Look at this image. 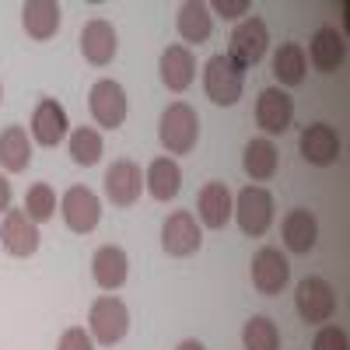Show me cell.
I'll use <instances>...</instances> for the list:
<instances>
[{
	"mask_svg": "<svg viewBox=\"0 0 350 350\" xmlns=\"http://www.w3.org/2000/svg\"><path fill=\"white\" fill-rule=\"evenodd\" d=\"M158 137H161V148L168 154H189L200 140V116L193 105L186 102H172L161 120H158Z\"/></svg>",
	"mask_w": 350,
	"mask_h": 350,
	"instance_id": "cell-1",
	"label": "cell"
},
{
	"mask_svg": "<svg viewBox=\"0 0 350 350\" xmlns=\"http://www.w3.org/2000/svg\"><path fill=\"white\" fill-rule=\"evenodd\" d=\"M203 88H207V98L214 105H235L242 98V88H245V70L231 60L228 53H217L207 60L203 67Z\"/></svg>",
	"mask_w": 350,
	"mask_h": 350,
	"instance_id": "cell-2",
	"label": "cell"
},
{
	"mask_svg": "<svg viewBox=\"0 0 350 350\" xmlns=\"http://www.w3.org/2000/svg\"><path fill=\"white\" fill-rule=\"evenodd\" d=\"M295 308L301 315V323H308V326L329 323L333 312H336V291H333V284L323 280V277H305L298 284V291H295Z\"/></svg>",
	"mask_w": 350,
	"mask_h": 350,
	"instance_id": "cell-3",
	"label": "cell"
},
{
	"mask_svg": "<svg viewBox=\"0 0 350 350\" xmlns=\"http://www.w3.org/2000/svg\"><path fill=\"white\" fill-rule=\"evenodd\" d=\"M88 326H92V340L102 343V347H112V343H120L130 329V308L120 301V298H98L92 305V312H88Z\"/></svg>",
	"mask_w": 350,
	"mask_h": 350,
	"instance_id": "cell-4",
	"label": "cell"
},
{
	"mask_svg": "<svg viewBox=\"0 0 350 350\" xmlns=\"http://www.w3.org/2000/svg\"><path fill=\"white\" fill-rule=\"evenodd\" d=\"M235 217H239V228L245 231L249 239L267 235L270 224H273V196H270V189L245 186L235 196Z\"/></svg>",
	"mask_w": 350,
	"mask_h": 350,
	"instance_id": "cell-5",
	"label": "cell"
},
{
	"mask_svg": "<svg viewBox=\"0 0 350 350\" xmlns=\"http://www.w3.org/2000/svg\"><path fill=\"white\" fill-rule=\"evenodd\" d=\"M267 49H270V28H267V21H262V18L252 14V18H245L235 28V32H231L228 56L245 70V67H256L262 56H267Z\"/></svg>",
	"mask_w": 350,
	"mask_h": 350,
	"instance_id": "cell-6",
	"label": "cell"
},
{
	"mask_svg": "<svg viewBox=\"0 0 350 350\" xmlns=\"http://www.w3.org/2000/svg\"><path fill=\"white\" fill-rule=\"evenodd\" d=\"M60 214H64V221L74 235H88V231H95L98 221H102V200L88 186H70L60 200Z\"/></svg>",
	"mask_w": 350,
	"mask_h": 350,
	"instance_id": "cell-7",
	"label": "cell"
},
{
	"mask_svg": "<svg viewBox=\"0 0 350 350\" xmlns=\"http://www.w3.org/2000/svg\"><path fill=\"white\" fill-rule=\"evenodd\" d=\"M88 109H92L95 116V123L105 126V130H120L126 123V92H123V84L120 81H98L92 88V95H88Z\"/></svg>",
	"mask_w": 350,
	"mask_h": 350,
	"instance_id": "cell-8",
	"label": "cell"
},
{
	"mask_svg": "<svg viewBox=\"0 0 350 350\" xmlns=\"http://www.w3.org/2000/svg\"><path fill=\"white\" fill-rule=\"evenodd\" d=\"M144 193V172L137 161L120 158L112 161L105 172V196L112 200V207H133Z\"/></svg>",
	"mask_w": 350,
	"mask_h": 350,
	"instance_id": "cell-9",
	"label": "cell"
},
{
	"mask_svg": "<svg viewBox=\"0 0 350 350\" xmlns=\"http://www.w3.org/2000/svg\"><path fill=\"white\" fill-rule=\"evenodd\" d=\"M291 280V267H287V256L273 245H262L256 256H252V284L259 295H280Z\"/></svg>",
	"mask_w": 350,
	"mask_h": 350,
	"instance_id": "cell-10",
	"label": "cell"
},
{
	"mask_svg": "<svg viewBox=\"0 0 350 350\" xmlns=\"http://www.w3.org/2000/svg\"><path fill=\"white\" fill-rule=\"evenodd\" d=\"M161 245H165V252L175 256V259L193 256V252L203 245V231H200L196 217H193L189 211H175V214L165 221V228H161Z\"/></svg>",
	"mask_w": 350,
	"mask_h": 350,
	"instance_id": "cell-11",
	"label": "cell"
},
{
	"mask_svg": "<svg viewBox=\"0 0 350 350\" xmlns=\"http://www.w3.org/2000/svg\"><path fill=\"white\" fill-rule=\"evenodd\" d=\"M295 120V102L284 88H262L259 98H256V123L262 133H284Z\"/></svg>",
	"mask_w": 350,
	"mask_h": 350,
	"instance_id": "cell-12",
	"label": "cell"
},
{
	"mask_svg": "<svg viewBox=\"0 0 350 350\" xmlns=\"http://www.w3.org/2000/svg\"><path fill=\"white\" fill-rule=\"evenodd\" d=\"M39 224L36 221H28L25 211H8L4 214V224H0V245H4L8 256H32L39 249Z\"/></svg>",
	"mask_w": 350,
	"mask_h": 350,
	"instance_id": "cell-13",
	"label": "cell"
},
{
	"mask_svg": "<svg viewBox=\"0 0 350 350\" xmlns=\"http://www.w3.org/2000/svg\"><path fill=\"white\" fill-rule=\"evenodd\" d=\"M298 151L308 165H319L326 168L340 158V137L329 123H312L301 130V140H298Z\"/></svg>",
	"mask_w": 350,
	"mask_h": 350,
	"instance_id": "cell-14",
	"label": "cell"
},
{
	"mask_svg": "<svg viewBox=\"0 0 350 350\" xmlns=\"http://www.w3.org/2000/svg\"><path fill=\"white\" fill-rule=\"evenodd\" d=\"M116 49H120V39H116V28L105 18H92L81 28V53L88 64H95V67L112 64Z\"/></svg>",
	"mask_w": 350,
	"mask_h": 350,
	"instance_id": "cell-15",
	"label": "cell"
},
{
	"mask_svg": "<svg viewBox=\"0 0 350 350\" xmlns=\"http://www.w3.org/2000/svg\"><path fill=\"white\" fill-rule=\"evenodd\" d=\"M67 109L56 102V98H42L32 112V137L36 144H42V148H56L64 137H67Z\"/></svg>",
	"mask_w": 350,
	"mask_h": 350,
	"instance_id": "cell-16",
	"label": "cell"
},
{
	"mask_svg": "<svg viewBox=\"0 0 350 350\" xmlns=\"http://www.w3.org/2000/svg\"><path fill=\"white\" fill-rule=\"evenodd\" d=\"M60 18L64 11L56 0H28L21 8V25H25L28 39H36V42H46L60 32Z\"/></svg>",
	"mask_w": 350,
	"mask_h": 350,
	"instance_id": "cell-17",
	"label": "cell"
},
{
	"mask_svg": "<svg viewBox=\"0 0 350 350\" xmlns=\"http://www.w3.org/2000/svg\"><path fill=\"white\" fill-rule=\"evenodd\" d=\"M92 273L102 291H120L130 277V256L120 245H102L92 259Z\"/></svg>",
	"mask_w": 350,
	"mask_h": 350,
	"instance_id": "cell-18",
	"label": "cell"
},
{
	"mask_svg": "<svg viewBox=\"0 0 350 350\" xmlns=\"http://www.w3.org/2000/svg\"><path fill=\"white\" fill-rule=\"evenodd\" d=\"M308 56H312V67H315V70L333 74V70H340L343 60H347V42H343V36L336 32L333 25H323V28L312 36Z\"/></svg>",
	"mask_w": 350,
	"mask_h": 350,
	"instance_id": "cell-19",
	"label": "cell"
},
{
	"mask_svg": "<svg viewBox=\"0 0 350 350\" xmlns=\"http://www.w3.org/2000/svg\"><path fill=\"white\" fill-rule=\"evenodd\" d=\"M158 70H161V81H165L168 92H186L196 77V60H193L189 46H168L161 53Z\"/></svg>",
	"mask_w": 350,
	"mask_h": 350,
	"instance_id": "cell-20",
	"label": "cell"
},
{
	"mask_svg": "<svg viewBox=\"0 0 350 350\" xmlns=\"http://www.w3.org/2000/svg\"><path fill=\"white\" fill-rule=\"evenodd\" d=\"M144 189H148L154 200H161V203L175 200L179 189H183V168H179V161L154 158L148 165V172H144Z\"/></svg>",
	"mask_w": 350,
	"mask_h": 350,
	"instance_id": "cell-21",
	"label": "cell"
},
{
	"mask_svg": "<svg viewBox=\"0 0 350 350\" xmlns=\"http://www.w3.org/2000/svg\"><path fill=\"white\" fill-rule=\"evenodd\" d=\"M280 235H284V245H287L291 252L305 256V252H312L315 242H319V221H315L312 211H301V207H298V211H291V214L284 217Z\"/></svg>",
	"mask_w": 350,
	"mask_h": 350,
	"instance_id": "cell-22",
	"label": "cell"
},
{
	"mask_svg": "<svg viewBox=\"0 0 350 350\" xmlns=\"http://www.w3.org/2000/svg\"><path fill=\"white\" fill-rule=\"evenodd\" d=\"M196 211H200V221L207 228H224L231 221V214H235V200H231L224 183H207L200 189Z\"/></svg>",
	"mask_w": 350,
	"mask_h": 350,
	"instance_id": "cell-23",
	"label": "cell"
},
{
	"mask_svg": "<svg viewBox=\"0 0 350 350\" xmlns=\"http://www.w3.org/2000/svg\"><path fill=\"white\" fill-rule=\"evenodd\" d=\"M179 36L189 42V46H200L207 42L211 32H214V14H211V4H203V0H189V4L179 8Z\"/></svg>",
	"mask_w": 350,
	"mask_h": 350,
	"instance_id": "cell-24",
	"label": "cell"
},
{
	"mask_svg": "<svg viewBox=\"0 0 350 350\" xmlns=\"http://www.w3.org/2000/svg\"><path fill=\"white\" fill-rule=\"evenodd\" d=\"M0 165L4 172H25L32 165V140H28L25 126H8L0 133Z\"/></svg>",
	"mask_w": 350,
	"mask_h": 350,
	"instance_id": "cell-25",
	"label": "cell"
},
{
	"mask_svg": "<svg viewBox=\"0 0 350 350\" xmlns=\"http://www.w3.org/2000/svg\"><path fill=\"white\" fill-rule=\"evenodd\" d=\"M242 165H245V172H249V179H256V183L273 179V175H277V148H273V140H270V137L249 140Z\"/></svg>",
	"mask_w": 350,
	"mask_h": 350,
	"instance_id": "cell-26",
	"label": "cell"
},
{
	"mask_svg": "<svg viewBox=\"0 0 350 350\" xmlns=\"http://www.w3.org/2000/svg\"><path fill=\"white\" fill-rule=\"evenodd\" d=\"M305 70H308V60H305V49L298 42H284L273 56V77L284 84V88H298L305 81Z\"/></svg>",
	"mask_w": 350,
	"mask_h": 350,
	"instance_id": "cell-27",
	"label": "cell"
},
{
	"mask_svg": "<svg viewBox=\"0 0 350 350\" xmlns=\"http://www.w3.org/2000/svg\"><path fill=\"white\" fill-rule=\"evenodd\" d=\"M242 343H245V350H280V329L273 319L252 315L242 326Z\"/></svg>",
	"mask_w": 350,
	"mask_h": 350,
	"instance_id": "cell-28",
	"label": "cell"
},
{
	"mask_svg": "<svg viewBox=\"0 0 350 350\" xmlns=\"http://www.w3.org/2000/svg\"><path fill=\"white\" fill-rule=\"evenodd\" d=\"M102 151H105L102 148V133L95 126H77L70 133V158H74V165L92 168V165H98Z\"/></svg>",
	"mask_w": 350,
	"mask_h": 350,
	"instance_id": "cell-29",
	"label": "cell"
},
{
	"mask_svg": "<svg viewBox=\"0 0 350 350\" xmlns=\"http://www.w3.org/2000/svg\"><path fill=\"white\" fill-rule=\"evenodd\" d=\"M25 214H28V221H36V224H42V221H49L56 214V193H53L49 183H36L32 189L25 193Z\"/></svg>",
	"mask_w": 350,
	"mask_h": 350,
	"instance_id": "cell-30",
	"label": "cell"
},
{
	"mask_svg": "<svg viewBox=\"0 0 350 350\" xmlns=\"http://www.w3.org/2000/svg\"><path fill=\"white\" fill-rule=\"evenodd\" d=\"M312 350H350V343H347V333L340 326H323L312 340Z\"/></svg>",
	"mask_w": 350,
	"mask_h": 350,
	"instance_id": "cell-31",
	"label": "cell"
},
{
	"mask_svg": "<svg viewBox=\"0 0 350 350\" xmlns=\"http://www.w3.org/2000/svg\"><path fill=\"white\" fill-rule=\"evenodd\" d=\"M56 350H95V340L88 336L81 326H74V329H67L64 336H60V343H56Z\"/></svg>",
	"mask_w": 350,
	"mask_h": 350,
	"instance_id": "cell-32",
	"label": "cell"
},
{
	"mask_svg": "<svg viewBox=\"0 0 350 350\" xmlns=\"http://www.w3.org/2000/svg\"><path fill=\"white\" fill-rule=\"evenodd\" d=\"M249 11V0H217L211 8V14H221V18H239Z\"/></svg>",
	"mask_w": 350,
	"mask_h": 350,
	"instance_id": "cell-33",
	"label": "cell"
},
{
	"mask_svg": "<svg viewBox=\"0 0 350 350\" xmlns=\"http://www.w3.org/2000/svg\"><path fill=\"white\" fill-rule=\"evenodd\" d=\"M11 211V183L0 175V214H8Z\"/></svg>",
	"mask_w": 350,
	"mask_h": 350,
	"instance_id": "cell-34",
	"label": "cell"
},
{
	"mask_svg": "<svg viewBox=\"0 0 350 350\" xmlns=\"http://www.w3.org/2000/svg\"><path fill=\"white\" fill-rule=\"evenodd\" d=\"M175 350H207V347H203L200 340H183V343L175 347Z\"/></svg>",
	"mask_w": 350,
	"mask_h": 350,
	"instance_id": "cell-35",
	"label": "cell"
},
{
	"mask_svg": "<svg viewBox=\"0 0 350 350\" xmlns=\"http://www.w3.org/2000/svg\"><path fill=\"white\" fill-rule=\"evenodd\" d=\"M0 98H4V88H0Z\"/></svg>",
	"mask_w": 350,
	"mask_h": 350,
	"instance_id": "cell-36",
	"label": "cell"
}]
</instances>
